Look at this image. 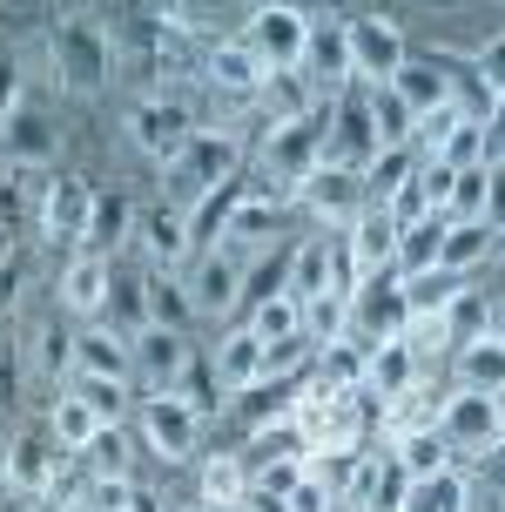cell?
Here are the masks:
<instances>
[{
	"label": "cell",
	"instance_id": "obj_8",
	"mask_svg": "<svg viewBox=\"0 0 505 512\" xmlns=\"http://www.w3.org/2000/svg\"><path fill=\"white\" fill-rule=\"evenodd\" d=\"M68 452L54 445V432H7L0 438V492H14V499H54L61 486V472H68Z\"/></svg>",
	"mask_w": 505,
	"mask_h": 512
},
{
	"label": "cell",
	"instance_id": "obj_1",
	"mask_svg": "<svg viewBox=\"0 0 505 512\" xmlns=\"http://www.w3.org/2000/svg\"><path fill=\"white\" fill-rule=\"evenodd\" d=\"M236 169H243V142H236L229 128H196V135H189V142L162 162V196L196 216L216 189H229V182H236Z\"/></svg>",
	"mask_w": 505,
	"mask_h": 512
},
{
	"label": "cell",
	"instance_id": "obj_49",
	"mask_svg": "<svg viewBox=\"0 0 505 512\" xmlns=\"http://www.w3.org/2000/svg\"><path fill=\"white\" fill-rule=\"evenodd\" d=\"M479 122H485V149H492V155H505V95H492V102H485V115H479Z\"/></svg>",
	"mask_w": 505,
	"mask_h": 512
},
{
	"label": "cell",
	"instance_id": "obj_38",
	"mask_svg": "<svg viewBox=\"0 0 505 512\" xmlns=\"http://www.w3.org/2000/svg\"><path fill=\"white\" fill-rule=\"evenodd\" d=\"M128 236H135V203H128V196H115V189H108V196H95V223H88V250H122Z\"/></svg>",
	"mask_w": 505,
	"mask_h": 512
},
{
	"label": "cell",
	"instance_id": "obj_2",
	"mask_svg": "<svg viewBox=\"0 0 505 512\" xmlns=\"http://www.w3.org/2000/svg\"><path fill=\"white\" fill-rule=\"evenodd\" d=\"M48 61H54V81L68 95H101L115 81V34L101 21H88V14H68L48 41Z\"/></svg>",
	"mask_w": 505,
	"mask_h": 512
},
{
	"label": "cell",
	"instance_id": "obj_11",
	"mask_svg": "<svg viewBox=\"0 0 505 512\" xmlns=\"http://www.w3.org/2000/svg\"><path fill=\"white\" fill-rule=\"evenodd\" d=\"M135 250L149 270H189V256H196V230H189V209H176L169 196H155V203L135 209Z\"/></svg>",
	"mask_w": 505,
	"mask_h": 512
},
{
	"label": "cell",
	"instance_id": "obj_46",
	"mask_svg": "<svg viewBox=\"0 0 505 512\" xmlns=\"http://www.w3.org/2000/svg\"><path fill=\"white\" fill-rule=\"evenodd\" d=\"M452 216H485V162L458 169V182H452Z\"/></svg>",
	"mask_w": 505,
	"mask_h": 512
},
{
	"label": "cell",
	"instance_id": "obj_10",
	"mask_svg": "<svg viewBox=\"0 0 505 512\" xmlns=\"http://www.w3.org/2000/svg\"><path fill=\"white\" fill-rule=\"evenodd\" d=\"M438 432L452 445V459H492L505 445V418H499V405H492V391H465V384H458L452 398L438 405Z\"/></svg>",
	"mask_w": 505,
	"mask_h": 512
},
{
	"label": "cell",
	"instance_id": "obj_7",
	"mask_svg": "<svg viewBox=\"0 0 505 512\" xmlns=\"http://www.w3.org/2000/svg\"><path fill=\"white\" fill-rule=\"evenodd\" d=\"M182 283H189V304H196V317H236V304L250 297V256L229 250V243H209V250L189 256Z\"/></svg>",
	"mask_w": 505,
	"mask_h": 512
},
{
	"label": "cell",
	"instance_id": "obj_4",
	"mask_svg": "<svg viewBox=\"0 0 505 512\" xmlns=\"http://www.w3.org/2000/svg\"><path fill=\"white\" fill-rule=\"evenodd\" d=\"M330 108H337V102H310V108H297V115H277V122H270L263 149H256L263 176H270V182H297V176H310V169L324 162Z\"/></svg>",
	"mask_w": 505,
	"mask_h": 512
},
{
	"label": "cell",
	"instance_id": "obj_44",
	"mask_svg": "<svg viewBox=\"0 0 505 512\" xmlns=\"http://www.w3.org/2000/svg\"><path fill=\"white\" fill-rule=\"evenodd\" d=\"M68 391H81L108 425H122V418H128V378H75Z\"/></svg>",
	"mask_w": 505,
	"mask_h": 512
},
{
	"label": "cell",
	"instance_id": "obj_50",
	"mask_svg": "<svg viewBox=\"0 0 505 512\" xmlns=\"http://www.w3.org/2000/svg\"><path fill=\"white\" fill-rule=\"evenodd\" d=\"M492 405H499V418H505V384H499V391H492Z\"/></svg>",
	"mask_w": 505,
	"mask_h": 512
},
{
	"label": "cell",
	"instance_id": "obj_15",
	"mask_svg": "<svg viewBox=\"0 0 505 512\" xmlns=\"http://www.w3.org/2000/svg\"><path fill=\"white\" fill-rule=\"evenodd\" d=\"M303 75H310V88L317 95H330V88H344V81H357V61H351V21L344 14H310V41H303Z\"/></svg>",
	"mask_w": 505,
	"mask_h": 512
},
{
	"label": "cell",
	"instance_id": "obj_12",
	"mask_svg": "<svg viewBox=\"0 0 505 512\" xmlns=\"http://www.w3.org/2000/svg\"><path fill=\"white\" fill-rule=\"evenodd\" d=\"M95 196L81 176L68 169H54L48 189H41V236H48L54 250H88V223H95Z\"/></svg>",
	"mask_w": 505,
	"mask_h": 512
},
{
	"label": "cell",
	"instance_id": "obj_3",
	"mask_svg": "<svg viewBox=\"0 0 505 512\" xmlns=\"http://www.w3.org/2000/svg\"><path fill=\"white\" fill-rule=\"evenodd\" d=\"M122 128H128V142H135V155L142 162H169V155L196 135V108L182 102L176 88H142V95H128V108H122Z\"/></svg>",
	"mask_w": 505,
	"mask_h": 512
},
{
	"label": "cell",
	"instance_id": "obj_40",
	"mask_svg": "<svg viewBox=\"0 0 505 512\" xmlns=\"http://www.w3.org/2000/svg\"><path fill=\"white\" fill-rule=\"evenodd\" d=\"M250 331L263 337V344H277V337H297V331H303V304H297V297H290V290H270V297L256 304Z\"/></svg>",
	"mask_w": 505,
	"mask_h": 512
},
{
	"label": "cell",
	"instance_id": "obj_43",
	"mask_svg": "<svg viewBox=\"0 0 505 512\" xmlns=\"http://www.w3.org/2000/svg\"><path fill=\"white\" fill-rule=\"evenodd\" d=\"M256 0H162V14L189 34L196 21H229V14H250Z\"/></svg>",
	"mask_w": 505,
	"mask_h": 512
},
{
	"label": "cell",
	"instance_id": "obj_21",
	"mask_svg": "<svg viewBox=\"0 0 505 512\" xmlns=\"http://www.w3.org/2000/svg\"><path fill=\"white\" fill-rule=\"evenodd\" d=\"M202 75L216 81L223 95L256 102V95H263V81H270V68H263V54H256L243 34H223V41H209V48H202Z\"/></svg>",
	"mask_w": 505,
	"mask_h": 512
},
{
	"label": "cell",
	"instance_id": "obj_32",
	"mask_svg": "<svg viewBox=\"0 0 505 512\" xmlns=\"http://www.w3.org/2000/svg\"><path fill=\"white\" fill-rule=\"evenodd\" d=\"M472 479L458 472V465H438V472H425V479H411V499H404V512H472Z\"/></svg>",
	"mask_w": 505,
	"mask_h": 512
},
{
	"label": "cell",
	"instance_id": "obj_27",
	"mask_svg": "<svg viewBox=\"0 0 505 512\" xmlns=\"http://www.w3.org/2000/svg\"><path fill=\"white\" fill-rule=\"evenodd\" d=\"M263 351H270V344H263L250 324H236V331L216 344V358H209V364H216V378L229 384V398H250L256 384H263Z\"/></svg>",
	"mask_w": 505,
	"mask_h": 512
},
{
	"label": "cell",
	"instance_id": "obj_33",
	"mask_svg": "<svg viewBox=\"0 0 505 512\" xmlns=\"http://www.w3.org/2000/svg\"><path fill=\"white\" fill-rule=\"evenodd\" d=\"M142 304H149V324H169V331H189L196 317L182 270H142Z\"/></svg>",
	"mask_w": 505,
	"mask_h": 512
},
{
	"label": "cell",
	"instance_id": "obj_34",
	"mask_svg": "<svg viewBox=\"0 0 505 512\" xmlns=\"http://www.w3.org/2000/svg\"><path fill=\"white\" fill-rule=\"evenodd\" d=\"M364 102H371V128H378L384 149H404V142H418V115H411V102H404L391 81H364Z\"/></svg>",
	"mask_w": 505,
	"mask_h": 512
},
{
	"label": "cell",
	"instance_id": "obj_45",
	"mask_svg": "<svg viewBox=\"0 0 505 512\" xmlns=\"http://www.w3.org/2000/svg\"><path fill=\"white\" fill-rule=\"evenodd\" d=\"M21 290H27V256L7 243V250H0V317L21 310Z\"/></svg>",
	"mask_w": 505,
	"mask_h": 512
},
{
	"label": "cell",
	"instance_id": "obj_47",
	"mask_svg": "<svg viewBox=\"0 0 505 512\" xmlns=\"http://www.w3.org/2000/svg\"><path fill=\"white\" fill-rule=\"evenodd\" d=\"M472 75L492 88V95H505V34H485L479 54H472Z\"/></svg>",
	"mask_w": 505,
	"mask_h": 512
},
{
	"label": "cell",
	"instance_id": "obj_36",
	"mask_svg": "<svg viewBox=\"0 0 505 512\" xmlns=\"http://www.w3.org/2000/svg\"><path fill=\"white\" fill-rule=\"evenodd\" d=\"M243 492H250V465L236 459V452H216V459H202V486H196L202 506L229 512V506H243Z\"/></svg>",
	"mask_w": 505,
	"mask_h": 512
},
{
	"label": "cell",
	"instance_id": "obj_5",
	"mask_svg": "<svg viewBox=\"0 0 505 512\" xmlns=\"http://www.w3.org/2000/svg\"><path fill=\"white\" fill-rule=\"evenodd\" d=\"M202 418L182 391H142V405H135V432H142V445H149L155 459H169V465H182V459H196L202 452Z\"/></svg>",
	"mask_w": 505,
	"mask_h": 512
},
{
	"label": "cell",
	"instance_id": "obj_9",
	"mask_svg": "<svg viewBox=\"0 0 505 512\" xmlns=\"http://www.w3.org/2000/svg\"><path fill=\"white\" fill-rule=\"evenodd\" d=\"M290 203H297V216H310V223H324V230H344L357 209L371 203V189H364V169H344V162H317L310 176L290 182Z\"/></svg>",
	"mask_w": 505,
	"mask_h": 512
},
{
	"label": "cell",
	"instance_id": "obj_29",
	"mask_svg": "<svg viewBox=\"0 0 505 512\" xmlns=\"http://www.w3.org/2000/svg\"><path fill=\"white\" fill-rule=\"evenodd\" d=\"M27 364H34L41 384H61V391H68V378H75V324H68V317L34 324V337H27Z\"/></svg>",
	"mask_w": 505,
	"mask_h": 512
},
{
	"label": "cell",
	"instance_id": "obj_42",
	"mask_svg": "<svg viewBox=\"0 0 505 512\" xmlns=\"http://www.w3.org/2000/svg\"><path fill=\"white\" fill-rule=\"evenodd\" d=\"M303 331H310V344H330V337L351 331V297L344 290H324V297H310L303 304Z\"/></svg>",
	"mask_w": 505,
	"mask_h": 512
},
{
	"label": "cell",
	"instance_id": "obj_35",
	"mask_svg": "<svg viewBox=\"0 0 505 512\" xmlns=\"http://www.w3.org/2000/svg\"><path fill=\"white\" fill-rule=\"evenodd\" d=\"M458 384H465V391H499L505 384V337L499 331L458 344Z\"/></svg>",
	"mask_w": 505,
	"mask_h": 512
},
{
	"label": "cell",
	"instance_id": "obj_19",
	"mask_svg": "<svg viewBox=\"0 0 505 512\" xmlns=\"http://www.w3.org/2000/svg\"><path fill=\"white\" fill-rule=\"evenodd\" d=\"M351 331L364 344H384V337H404L411 331V304H404V283L398 277H371L364 290L351 297Z\"/></svg>",
	"mask_w": 505,
	"mask_h": 512
},
{
	"label": "cell",
	"instance_id": "obj_25",
	"mask_svg": "<svg viewBox=\"0 0 505 512\" xmlns=\"http://www.w3.org/2000/svg\"><path fill=\"white\" fill-rule=\"evenodd\" d=\"M418 351H411V337H384V344H371V358H364V391L378 398V405H391V398H404V391H418Z\"/></svg>",
	"mask_w": 505,
	"mask_h": 512
},
{
	"label": "cell",
	"instance_id": "obj_22",
	"mask_svg": "<svg viewBox=\"0 0 505 512\" xmlns=\"http://www.w3.org/2000/svg\"><path fill=\"white\" fill-rule=\"evenodd\" d=\"M0 142H7V162H21V169H41L61 155V128L41 115V108H27L21 95L0 108Z\"/></svg>",
	"mask_w": 505,
	"mask_h": 512
},
{
	"label": "cell",
	"instance_id": "obj_31",
	"mask_svg": "<svg viewBox=\"0 0 505 512\" xmlns=\"http://www.w3.org/2000/svg\"><path fill=\"white\" fill-rule=\"evenodd\" d=\"M492 256H499V230H492L485 216H452V230H445V256H438V263L472 277V270H485Z\"/></svg>",
	"mask_w": 505,
	"mask_h": 512
},
{
	"label": "cell",
	"instance_id": "obj_26",
	"mask_svg": "<svg viewBox=\"0 0 505 512\" xmlns=\"http://www.w3.org/2000/svg\"><path fill=\"white\" fill-rule=\"evenodd\" d=\"M378 128H371V102H337L330 108V142H324V162H344V169H371L378 162Z\"/></svg>",
	"mask_w": 505,
	"mask_h": 512
},
{
	"label": "cell",
	"instance_id": "obj_6",
	"mask_svg": "<svg viewBox=\"0 0 505 512\" xmlns=\"http://www.w3.org/2000/svg\"><path fill=\"white\" fill-rule=\"evenodd\" d=\"M236 34H243L256 54H263V68H270V75H290V68H303L310 7H297V0H256L250 14H243V27H236Z\"/></svg>",
	"mask_w": 505,
	"mask_h": 512
},
{
	"label": "cell",
	"instance_id": "obj_16",
	"mask_svg": "<svg viewBox=\"0 0 505 512\" xmlns=\"http://www.w3.org/2000/svg\"><path fill=\"white\" fill-rule=\"evenodd\" d=\"M290 209H297V203H277V196H236V209H229V223H223L216 243H229V250H243L256 263L263 250H277V243H283Z\"/></svg>",
	"mask_w": 505,
	"mask_h": 512
},
{
	"label": "cell",
	"instance_id": "obj_17",
	"mask_svg": "<svg viewBox=\"0 0 505 512\" xmlns=\"http://www.w3.org/2000/svg\"><path fill=\"white\" fill-rule=\"evenodd\" d=\"M404 27L391 14H351V61H357V81H391L404 68Z\"/></svg>",
	"mask_w": 505,
	"mask_h": 512
},
{
	"label": "cell",
	"instance_id": "obj_14",
	"mask_svg": "<svg viewBox=\"0 0 505 512\" xmlns=\"http://www.w3.org/2000/svg\"><path fill=\"white\" fill-rule=\"evenodd\" d=\"M398 216H391V203H364L344 223V250H351V277H357V290L371 277H391V263H398Z\"/></svg>",
	"mask_w": 505,
	"mask_h": 512
},
{
	"label": "cell",
	"instance_id": "obj_23",
	"mask_svg": "<svg viewBox=\"0 0 505 512\" xmlns=\"http://www.w3.org/2000/svg\"><path fill=\"white\" fill-rule=\"evenodd\" d=\"M108 297H115V263H108L101 250H68V270H61V304L88 324V317H101V310H108Z\"/></svg>",
	"mask_w": 505,
	"mask_h": 512
},
{
	"label": "cell",
	"instance_id": "obj_30",
	"mask_svg": "<svg viewBox=\"0 0 505 512\" xmlns=\"http://www.w3.org/2000/svg\"><path fill=\"white\" fill-rule=\"evenodd\" d=\"M445 230H452V216H445V209H425L418 223H404V230H398V263H391V277L438 270V256H445Z\"/></svg>",
	"mask_w": 505,
	"mask_h": 512
},
{
	"label": "cell",
	"instance_id": "obj_52",
	"mask_svg": "<svg viewBox=\"0 0 505 512\" xmlns=\"http://www.w3.org/2000/svg\"><path fill=\"white\" fill-rule=\"evenodd\" d=\"M0 250H7V236H0Z\"/></svg>",
	"mask_w": 505,
	"mask_h": 512
},
{
	"label": "cell",
	"instance_id": "obj_20",
	"mask_svg": "<svg viewBox=\"0 0 505 512\" xmlns=\"http://www.w3.org/2000/svg\"><path fill=\"white\" fill-rule=\"evenodd\" d=\"M75 378H128L135 384V337H122L115 324H95V317L75 324Z\"/></svg>",
	"mask_w": 505,
	"mask_h": 512
},
{
	"label": "cell",
	"instance_id": "obj_41",
	"mask_svg": "<svg viewBox=\"0 0 505 512\" xmlns=\"http://www.w3.org/2000/svg\"><path fill=\"white\" fill-rule=\"evenodd\" d=\"M176 391H182V398H189V405L202 411V418H216V411L229 405V384L216 378V364H209V358H189V371L176 378Z\"/></svg>",
	"mask_w": 505,
	"mask_h": 512
},
{
	"label": "cell",
	"instance_id": "obj_51",
	"mask_svg": "<svg viewBox=\"0 0 505 512\" xmlns=\"http://www.w3.org/2000/svg\"><path fill=\"white\" fill-rule=\"evenodd\" d=\"M499 256H505V230H499Z\"/></svg>",
	"mask_w": 505,
	"mask_h": 512
},
{
	"label": "cell",
	"instance_id": "obj_13",
	"mask_svg": "<svg viewBox=\"0 0 505 512\" xmlns=\"http://www.w3.org/2000/svg\"><path fill=\"white\" fill-rule=\"evenodd\" d=\"M344 499H351L357 512H404L411 472H404V459L391 445H384V452H357V459H344Z\"/></svg>",
	"mask_w": 505,
	"mask_h": 512
},
{
	"label": "cell",
	"instance_id": "obj_18",
	"mask_svg": "<svg viewBox=\"0 0 505 512\" xmlns=\"http://www.w3.org/2000/svg\"><path fill=\"white\" fill-rule=\"evenodd\" d=\"M189 358H196L189 331H169V324H142V331H135V384H142V391H176Z\"/></svg>",
	"mask_w": 505,
	"mask_h": 512
},
{
	"label": "cell",
	"instance_id": "obj_24",
	"mask_svg": "<svg viewBox=\"0 0 505 512\" xmlns=\"http://www.w3.org/2000/svg\"><path fill=\"white\" fill-rule=\"evenodd\" d=\"M391 88L411 102V115H418V122H425V115H438V108H458L452 68H445V61H431V54H404V68L391 75Z\"/></svg>",
	"mask_w": 505,
	"mask_h": 512
},
{
	"label": "cell",
	"instance_id": "obj_48",
	"mask_svg": "<svg viewBox=\"0 0 505 512\" xmlns=\"http://www.w3.org/2000/svg\"><path fill=\"white\" fill-rule=\"evenodd\" d=\"M485 223L505 230V155H485Z\"/></svg>",
	"mask_w": 505,
	"mask_h": 512
},
{
	"label": "cell",
	"instance_id": "obj_39",
	"mask_svg": "<svg viewBox=\"0 0 505 512\" xmlns=\"http://www.w3.org/2000/svg\"><path fill=\"white\" fill-rule=\"evenodd\" d=\"M391 452L404 459V472H411V479H425V472H438V465H452V445H445V432H438V425H418V432L391 438Z\"/></svg>",
	"mask_w": 505,
	"mask_h": 512
},
{
	"label": "cell",
	"instance_id": "obj_53",
	"mask_svg": "<svg viewBox=\"0 0 505 512\" xmlns=\"http://www.w3.org/2000/svg\"><path fill=\"white\" fill-rule=\"evenodd\" d=\"M0 438H7V425H0Z\"/></svg>",
	"mask_w": 505,
	"mask_h": 512
},
{
	"label": "cell",
	"instance_id": "obj_37",
	"mask_svg": "<svg viewBox=\"0 0 505 512\" xmlns=\"http://www.w3.org/2000/svg\"><path fill=\"white\" fill-rule=\"evenodd\" d=\"M404 283V304H411V317H431V310H445L458 297V290H465V270H445V263H438V270H418V277H398Z\"/></svg>",
	"mask_w": 505,
	"mask_h": 512
},
{
	"label": "cell",
	"instance_id": "obj_28",
	"mask_svg": "<svg viewBox=\"0 0 505 512\" xmlns=\"http://www.w3.org/2000/svg\"><path fill=\"white\" fill-rule=\"evenodd\" d=\"M48 432H54V445H61L68 459H88V452H95V438L108 432V418H101L81 391H61L54 411H48Z\"/></svg>",
	"mask_w": 505,
	"mask_h": 512
}]
</instances>
